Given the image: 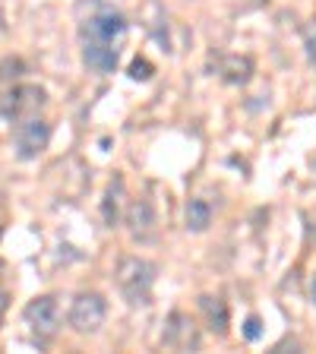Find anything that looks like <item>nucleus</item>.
Here are the masks:
<instances>
[{"mask_svg":"<svg viewBox=\"0 0 316 354\" xmlns=\"http://www.w3.org/2000/svg\"><path fill=\"white\" fill-rule=\"evenodd\" d=\"M76 19H80V48L86 70L98 76H111L120 64L127 32H130L124 13L104 0H80Z\"/></svg>","mask_w":316,"mask_h":354,"instance_id":"1","label":"nucleus"},{"mask_svg":"<svg viewBox=\"0 0 316 354\" xmlns=\"http://www.w3.org/2000/svg\"><path fill=\"white\" fill-rule=\"evenodd\" d=\"M155 263L142 257H124L114 269V281L118 291L130 307H149L152 304V288H155Z\"/></svg>","mask_w":316,"mask_h":354,"instance_id":"2","label":"nucleus"},{"mask_svg":"<svg viewBox=\"0 0 316 354\" xmlns=\"http://www.w3.org/2000/svg\"><path fill=\"white\" fill-rule=\"evenodd\" d=\"M104 319H108V301L98 291H80L70 304V313H66L70 329L80 335H95L104 326Z\"/></svg>","mask_w":316,"mask_h":354,"instance_id":"3","label":"nucleus"},{"mask_svg":"<svg viewBox=\"0 0 316 354\" xmlns=\"http://www.w3.org/2000/svg\"><path fill=\"white\" fill-rule=\"evenodd\" d=\"M44 104H48V92L35 82H19L0 98V118L16 124L22 118H32V114H41Z\"/></svg>","mask_w":316,"mask_h":354,"instance_id":"4","label":"nucleus"},{"mask_svg":"<svg viewBox=\"0 0 316 354\" xmlns=\"http://www.w3.org/2000/svg\"><path fill=\"white\" fill-rule=\"evenodd\" d=\"M51 142V124L41 118V114H32V118H22L13 124V149L16 158L22 162H32L48 149Z\"/></svg>","mask_w":316,"mask_h":354,"instance_id":"5","label":"nucleus"},{"mask_svg":"<svg viewBox=\"0 0 316 354\" xmlns=\"http://www.w3.org/2000/svg\"><path fill=\"white\" fill-rule=\"evenodd\" d=\"M22 319H26V326L32 329V335H35L38 342H51L60 332V304H57V297L41 295V297H35V301H29L26 310H22Z\"/></svg>","mask_w":316,"mask_h":354,"instance_id":"6","label":"nucleus"},{"mask_svg":"<svg viewBox=\"0 0 316 354\" xmlns=\"http://www.w3.org/2000/svg\"><path fill=\"white\" fill-rule=\"evenodd\" d=\"M124 225L130 228V237L136 243H152L158 237V215L149 199H133L124 209Z\"/></svg>","mask_w":316,"mask_h":354,"instance_id":"7","label":"nucleus"},{"mask_svg":"<svg viewBox=\"0 0 316 354\" xmlns=\"http://www.w3.org/2000/svg\"><path fill=\"white\" fill-rule=\"evenodd\" d=\"M165 348H174V351H196L199 348V329L187 313L174 310L165 323V335H162Z\"/></svg>","mask_w":316,"mask_h":354,"instance_id":"8","label":"nucleus"},{"mask_svg":"<svg viewBox=\"0 0 316 354\" xmlns=\"http://www.w3.org/2000/svg\"><path fill=\"white\" fill-rule=\"evenodd\" d=\"M124 209H127V184L124 177L114 174L111 177L108 190H104V199H102V218L108 228H118L124 221Z\"/></svg>","mask_w":316,"mask_h":354,"instance_id":"9","label":"nucleus"},{"mask_svg":"<svg viewBox=\"0 0 316 354\" xmlns=\"http://www.w3.org/2000/svg\"><path fill=\"white\" fill-rule=\"evenodd\" d=\"M199 310H203V317H206L209 332L219 335V339H225V335H228V323H231L228 304L221 301V297H215V295H203L199 297Z\"/></svg>","mask_w":316,"mask_h":354,"instance_id":"10","label":"nucleus"},{"mask_svg":"<svg viewBox=\"0 0 316 354\" xmlns=\"http://www.w3.org/2000/svg\"><path fill=\"white\" fill-rule=\"evenodd\" d=\"M219 73H221V80L231 82V86H247L253 76V60L241 57V54H228V57H221Z\"/></svg>","mask_w":316,"mask_h":354,"instance_id":"11","label":"nucleus"},{"mask_svg":"<svg viewBox=\"0 0 316 354\" xmlns=\"http://www.w3.org/2000/svg\"><path fill=\"white\" fill-rule=\"evenodd\" d=\"M184 221H187V231H206L212 225V206L206 199H190L187 203V212H184Z\"/></svg>","mask_w":316,"mask_h":354,"instance_id":"12","label":"nucleus"},{"mask_svg":"<svg viewBox=\"0 0 316 354\" xmlns=\"http://www.w3.org/2000/svg\"><path fill=\"white\" fill-rule=\"evenodd\" d=\"M301 38H304V48H307V60L316 66V19H307L301 26Z\"/></svg>","mask_w":316,"mask_h":354,"instance_id":"13","label":"nucleus"},{"mask_svg":"<svg viewBox=\"0 0 316 354\" xmlns=\"http://www.w3.org/2000/svg\"><path fill=\"white\" fill-rule=\"evenodd\" d=\"M152 73H155V66L149 64V60H142V57H136L130 64V80H136V82H149L152 80Z\"/></svg>","mask_w":316,"mask_h":354,"instance_id":"14","label":"nucleus"},{"mask_svg":"<svg viewBox=\"0 0 316 354\" xmlns=\"http://www.w3.org/2000/svg\"><path fill=\"white\" fill-rule=\"evenodd\" d=\"M243 335H247L250 342L259 339V317H250V319H247V329H243Z\"/></svg>","mask_w":316,"mask_h":354,"instance_id":"15","label":"nucleus"},{"mask_svg":"<svg viewBox=\"0 0 316 354\" xmlns=\"http://www.w3.org/2000/svg\"><path fill=\"white\" fill-rule=\"evenodd\" d=\"M310 304L316 307V272H313V279H310Z\"/></svg>","mask_w":316,"mask_h":354,"instance_id":"16","label":"nucleus"},{"mask_svg":"<svg viewBox=\"0 0 316 354\" xmlns=\"http://www.w3.org/2000/svg\"><path fill=\"white\" fill-rule=\"evenodd\" d=\"M0 32H3V13H0Z\"/></svg>","mask_w":316,"mask_h":354,"instance_id":"17","label":"nucleus"},{"mask_svg":"<svg viewBox=\"0 0 316 354\" xmlns=\"http://www.w3.org/2000/svg\"><path fill=\"white\" fill-rule=\"evenodd\" d=\"M0 237H3V225H0Z\"/></svg>","mask_w":316,"mask_h":354,"instance_id":"18","label":"nucleus"}]
</instances>
